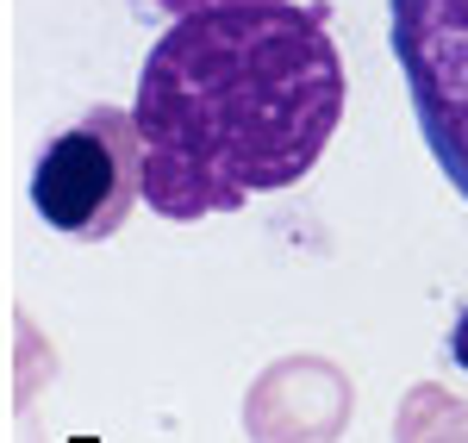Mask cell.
Masks as SVG:
<instances>
[{"mask_svg": "<svg viewBox=\"0 0 468 443\" xmlns=\"http://www.w3.org/2000/svg\"><path fill=\"white\" fill-rule=\"evenodd\" d=\"M344 119V63L319 6L231 0L181 13L138 75V194L163 219L238 213L306 182Z\"/></svg>", "mask_w": 468, "mask_h": 443, "instance_id": "obj_1", "label": "cell"}, {"mask_svg": "<svg viewBox=\"0 0 468 443\" xmlns=\"http://www.w3.org/2000/svg\"><path fill=\"white\" fill-rule=\"evenodd\" d=\"M138 200V132L132 112L101 107L63 138L37 150L32 163V213L63 237H112Z\"/></svg>", "mask_w": 468, "mask_h": 443, "instance_id": "obj_2", "label": "cell"}, {"mask_svg": "<svg viewBox=\"0 0 468 443\" xmlns=\"http://www.w3.org/2000/svg\"><path fill=\"white\" fill-rule=\"evenodd\" d=\"M388 19L419 132L468 200V0H388Z\"/></svg>", "mask_w": 468, "mask_h": 443, "instance_id": "obj_3", "label": "cell"}, {"mask_svg": "<svg viewBox=\"0 0 468 443\" xmlns=\"http://www.w3.org/2000/svg\"><path fill=\"white\" fill-rule=\"evenodd\" d=\"M450 356H456V369L468 374V306L456 312V325H450Z\"/></svg>", "mask_w": 468, "mask_h": 443, "instance_id": "obj_4", "label": "cell"}, {"mask_svg": "<svg viewBox=\"0 0 468 443\" xmlns=\"http://www.w3.org/2000/svg\"><path fill=\"white\" fill-rule=\"evenodd\" d=\"M156 6H163V13H200V6H231V0H156Z\"/></svg>", "mask_w": 468, "mask_h": 443, "instance_id": "obj_5", "label": "cell"}]
</instances>
